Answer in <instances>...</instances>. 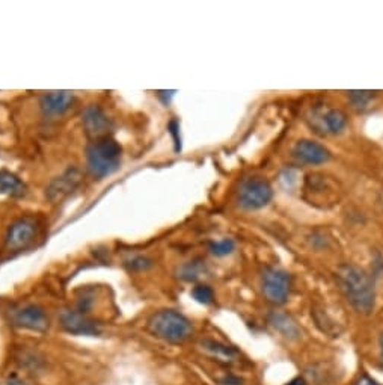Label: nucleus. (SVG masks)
Wrapping results in <instances>:
<instances>
[{
	"label": "nucleus",
	"mask_w": 383,
	"mask_h": 385,
	"mask_svg": "<svg viewBox=\"0 0 383 385\" xmlns=\"http://www.w3.org/2000/svg\"><path fill=\"white\" fill-rule=\"evenodd\" d=\"M37 223L30 218H20L9 225L5 236V247L9 251L26 248L37 236Z\"/></svg>",
	"instance_id": "obj_8"
},
{
	"label": "nucleus",
	"mask_w": 383,
	"mask_h": 385,
	"mask_svg": "<svg viewBox=\"0 0 383 385\" xmlns=\"http://www.w3.org/2000/svg\"><path fill=\"white\" fill-rule=\"evenodd\" d=\"M202 272H206V265L201 260H194V261H187L184 265L179 268L178 271V277L186 281H195L198 280Z\"/></svg>",
	"instance_id": "obj_17"
},
{
	"label": "nucleus",
	"mask_w": 383,
	"mask_h": 385,
	"mask_svg": "<svg viewBox=\"0 0 383 385\" xmlns=\"http://www.w3.org/2000/svg\"><path fill=\"white\" fill-rule=\"evenodd\" d=\"M379 346H380V361H382V366H383V333L379 340Z\"/></svg>",
	"instance_id": "obj_27"
},
{
	"label": "nucleus",
	"mask_w": 383,
	"mask_h": 385,
	"mask_svg": "<svg viewBox=\"0 0 383 385\" xmlns=\"http://www.w3.org/2000/svg\"><path fill=\"white\" fill-rule=\"evenodd\" d=\"M28 192L26 184L16 174L2 170L0 171V195L21 198Z\"/></svg>",
	"instance_id": "obj_15"
},
{
	"label": "nucleus",
	"mask_w": 383,
	"mask_h": 385,
	"mask_svg": "<svg viewBox=\"0 0 383 385\" xmlns=\"http://www.w3.org/2000/svg\"><path fill=\"white\" fill-rule=\"evenodd\" d=\"M169 129V134H171L174 136V141H175V150L179 151L182 150V138H179V126L175 119H172L171 123H169L167 126Z\"/></svg>",
	"instance_id": "obj_21"
},
{
	"label": "nucleus",
	"mask_w": 383,
	"mask_h": 385,
	"mask_svg": "<svg viewBox=\"0 0 383 385\" xmlns=\"http://www.w3.org/2000/svg\"><path fill=\"white\" fill-rule=\"evenodd\" d=\"M376 93L373 91H348L347 98L356 109H365L368 105L375 100Z\"/></svg>",
	"instance_id": "obj_18"
},
{
	"label": "nucleus",
	"mask_w": 383,
	"mask_h": 385,
	"mask_svg": "<svg viewBox=\"0 0 383 385\" xmlns=\"http://www.w3.org/2000/svg\"><path fill=\"white\" fill-rule=\"evenodd\" d=\"M355 385H380V384H377L375 379H371L370 377H360L358 381H356V384Z\"/></svg>",
	"instance_id": "obj_24"
},
{
	"label": "nucleus",
	"mask_w": 383,
	"mask_h": 385,
	"mask_svg": "<svg viewBox=\"0 0 383 385\" xmlns=\"http://www.w3.org/2000/svg\"><path fill=\"white\" fill-rule=\"evenodd\" d=\"M273 196V189L263 177L244 179L237 191V203L244 211H258L266 207Z\"/></svg>",
	"instance_id": "obj_5"
},
{
	"label": "nucleus",
	"mask_w": 383,
	"mask_h": 385,
	"mask_svg": "<svg viewBox=\"0 0 383 385\" xmlns=\"http://www.w3.org/2000/svg\"><path fill=\"white\" fill-rule=\"evenodd\" d=\"M269 322L272 324V326L283 334L284 337L288 338H297L300 336V329L296 325V322L293 319L284 313L275 312L269 316Z\"/></svg>",
	"instance_id": "obj_16"
},
{
	"label": "nucleus",
	"mask_w": 383,
	"mask_h": 385,
	"mask_svg": "<svg viewBox=\"0 0 383 385\" xmlns=\"http://www.w3.org/2000/svg\"><path fill=\"white\" fill-rule=\"evenodd\" d=\"M148 266H151V261L148 259H143V257H139V259H134L130 261V268L131 269H146Z\"/></svg>",
	"instance_id": "obj_22"
},
{
	"label": "nucleus",
	"mask_w": 383,
	"mask_h": 385,
	"mask_svg": "<svg viewBox=\"0 0 383 385\" xmlns=\"http://www.w3.org/2000/svg\"><path fill=\"white\" fill-rule=\"evenodd\" d=\"M8 317L11 325L29 329V331L35 333H46L50 326V321L46 312L35 304L16 305L13 308H9Z\"/></svg>",
	"instance_id": "obj_6"
},
{
	"label": "nucleus",
	"mask_w": 383,
	"mask_h": 385,
	"mask_svg": "<svg viewBox=\"0 0 383 385\" xmlns=\"http://www.w3.org/2000/svg\"><path fill=\"white\" fill-rule=\"evenodd\" d=\"M192 296H194V300L202 305H210L215 301V292L207 284H199L196 288H194L192 290Z\"/></svg>",
	"instance_id": "obj_19"
},
{
	"label": "nucleus",
	"mask_w": 383,
	"mask_h": 385,
	"mask_svg": "<svg viewBox=\"0 0 383 385\" xmlns=\"http://www.w3.org/2000/svg\"><path fill=\"white\" fill-rule=\"evenodd\" d=\"M308 126L322 136L340 135L347 127V115L336 107L326 105H314L307 112Z\"/></svg>",
	"instance_id": "obj_4"
},
{
	"label": "nucleus",
	"mask_w": 383,
	"mask_h": 385,
	"mask_svg": "<svg viewBox=\"0 0 383 385\" xmlns=\"http://www.w3.org/2000/svg\"><path fill=\"white\" fill-rule=\"evenodd\" d=\"M285 385H307V382H305V379H303V378H295V379H291Z\"/></svg>",
	"instance_id": "obj_26"
},
{
	"label": "nucleus",
	"mask_w": 383,
	"mask_h": 385,
	"mask_svg": "<svg viewBox=\"0 0 383 385\" xmlns=\"http://www.w3.org/2000/svg\"><path fill=\"white\" fill-rule=\"evenodd\" d=\"M82 182V174L77 168H69L59 177H56L46 191L50 201H61L62 198L70 195Z\"/></svg>",
	"instance_id": "obj_11"
},
{
	"label": "nucleus",
	"mask_w": 383,
	"mask_h": 385,
	"mask_svg": "<svg viewBox=\"0 0 383 385\" xmlns=\"http://www.w3.org/2000/svg\"><path fill=\"white\" fill-rule=\"evenodd\" d=\"M291 281L288 273L276 268H266L261 273V292L264 298L275 305H283L290 296Z\"/></svg>",
	"instance_id": "obj_7"
},
{
	"label": "nucleus",
	"mask_w": 383,
	"mask_h": 385,
	"mask_svg": "<svg viewBox=\"0 0 383 385\" xmlns=\"http://www.w3.org/2000/svg\"><path fill=\"white\" fill-rule=\"evenodd\" d=\"M243 381L237 377H232V375H225L222 379H220V385H243L242 384Z\"/></svg>",
	"instance_id": "obj_23"
},
{
	"label": "nucleus",
	"mask_w": 383,
	"mask_h": 385,
	"mask_svg": "<svg viewBox=\"0 0 383 385\" xmlns=\"http://www.w3.org/2000/svg\"><path fill=\"white\" fill-rule=\"evenodd\" d=\"M234 249H235V242L232 239H222L218 242H211L210 244V252L213 256H218V257L230 256Z\"/></svg>",
	"instance_id": "obj_20"
},
{
	"label": "nucleus",
	"mask_w": 383,
	"mask_h": 385,
	"mask_svg": "<svg viewBox=\"0 0 383 385\" xmlns=\"http://www.w3.org/2000/svg\"><path fill=\"white\" fill-rule=\"evenodd\" d=\"M121 156L122 148L119 142L107 136L95 139L86 150L88 170L95 179H105L119 168Z\"/></svg>",
	"instance_id": "obj_2"
},
{
	"label": "nucleus",
	"mask_w": 383,
	"mask_h": 385,
	"mask_svg": "<svg viewBox=\"0 0 383 385\" xmlns=\"http://www.w3.org/2000/svg\"><path fill=\"white\" fill-rule=\"evenodd\" d=\"M148 331L167 343H183L194 333L186 316L175 310H160L148 319Z\"/></svg>",
	"instance_id": "obj_3"
},
{
	"label": "nucleus",
	"mask_w": 383,
	"mask_h": 385,
	"mask_svg": "<svg viewBox=\"0 0 383 385\" xmlns=\"http://www.w3.org/2000/svg\"><path fill=\"white\" fill-rule=\"evenodd\" d=\"M61 325L66 333L76 336H97L100 326L78 310H65L61 313Z\"/></svg>",
	"instance_id": "obj_10"
},
{
	"label": "nucleus",
	"mask_w": 383,
	"mask_h": 385,
	"mask_svg": "<svg viewBox=\"0 0 383 385\" xmlns=\"http://www.w3.org/2000/svg\"><path fill=\"white\" fill-rule=\"evenodd\" d=\"M198 348L206 357L215 360V361H218V362H220V365H225V366H231V365H234V362L239 361V352L237 350H235L231 346H228V345H223L220 342H215V340H210V338L201 340Z\"/></svg>",
	"instance_id": "obj_12"
},
{
	"label": "nucleus",
	"mask_w": 383,
	"mask_h": 385,
	"mask_svg": "<svg viewBox=\"0 0 383 385\" xmlns=\"http://www.w3.org/2000/svg\"><path fill=\"white\" fill-rule=\"evenodd\" d=\"M82 118H83L85 130L89 136H94L97 139L106 138V134L110 127V121L103 112V109L95 105L88 106L83 111Z\"/></svg>",
	"instance_id": "obj_13"
},
{
	"label": "nucleus",
	"mask_w": 383,
	"mask_h": 385,
	"mask_svg": "<svg viewBox=\"0 0 383 385\" xmlns=\"http://www.w3.org/2000/svg\"><path fill=\"white\" fill-rule=\"evenodd\" d=\"M74 103V95L69 91H53L41 98V111L46 117L64 115Z\"/></svg>",
	"instance_id": "obj_14"
},
{
	"label": "nucleus",
	"mask_w": 383,
	"mask_h": 385,
	"mask_svg": "<svg viewBox=\"0 0 383 385\" xmlns=\"http://www.w3.org/2000/svg\"><path fill=\"white\" fill-rule=\"evenodd\" d=\"M293 156L300 163L305 165H323L329 162L331 151L319 142L311 139L297 141L296 146L293 147Z\"/></svg>",
	"instance_id": "obj_9"
},
{
	"label": "nucleus",
	"mask_w": 383,
	"mask_h": 385,
	"mask_svg": "<svg viewBox=\"0 0 383 385\" xmlns=\"http://www.w3.org/2000/svg\"><path fill=\"white\" fill-rule=\"evenodd\" d=\"M335 278L344 298L358 313L370 314L373 312L376 301L375 284L365 271L355 265H341L336 269Z\"/></svg>",
	"instance_id": "obj_1"
},
{
	"label": "nucleus",
	"mask_w": 383,
	"mask_h": 385,
	"mask_svg": "<svg viewBox=\"0 0 383 385\" xmlns=\"http://www.w3.org/2000/svg\"><path fill=\"white\" fill-rule=\"evenodd\" d=\"M2 385H26V384L23 381H21V379L13 377V378H8Z\"/></svg>",
	"instance_id": "obj_25"
}]
</instances>
